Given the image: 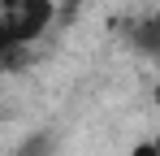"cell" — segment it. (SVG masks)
I'll return each mask as SVG.
<instances>
[{"label": "cell", "instance_id": "cell-3", "mask_svg": "<svg viewBox=\"0 0 160 156\" xmlns=\"http://www.w3.org/2000/svg\"><path fill=\"white\" fill-rule=\"evenodd\" d=\"M48 148H52V139H48V134H35V139H30L18 156H48Z\"/></svg>", "mask_w": 160, "mask_h": 156}, {"label": "cell", "instance_id": "cell-2", "mask_svg": "<svg viewBox=\"0 0 160 156\" xmlns=\"http://www.w3.org/2000/svg\"><path fill=\"white\" fill-rule=\"evenodd\" d=\"M134 44H138L143 52H160V9L147 13L143 22L134 26Z\"/></svg>", "mask_w": 160, "mask_h": 156}, {"label": "cell", "instance_id": "cell-1", "mask_svg": "<svg viewBox=\"0 0 160 156\" xmlns=\"http://www.w3.org/2000/svg\"><path fill=\"white\" fill-rule=\"evenodd\" d=\"M56 0H0V70L48 35Z\"/></svg>", "mask_w": 160, "mask_h": 156}, {"label": "cell", "instance_id": "cell-4", "mask_svg": "<svg viewBox=\"0 0 160 156\" xmlns=\"http://www.w3.org/2000/svg\"><path fill=\"white\" fill-rule=\"evenodd\" d=\"M130 156H160V134L156 139H143V143H134V152Z\"/></svg>", "mask_w": 160, "mask_h": 156}, {"label": "cell", "instance_id": "cell-5", "mask_svg": "<svg viewBox=\"0 0 160 156\" xmlns=\"http://www.w3.org/2000/svg\"><path fill=\"white\" fill-rule=\"evenodd\" d=\"M156 100H160V91H156Z\"/></svg>", "mask_w": 160, "mask_h": 156}]
</instances>
